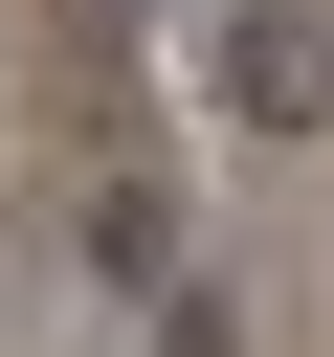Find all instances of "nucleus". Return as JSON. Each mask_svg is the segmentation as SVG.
I'll return each instance as SVG.
<instances>
[{"label": "nucleus", "mask_w": 334, "mask_h": 357, "mask_svg": "<svg viewBox=\"0 0 334 357\" xmlns=\"http://www.w3.org/2000/svg\"><path fill=\"white\" fill-rule=\"evenodd\" d=\"M200 67H223V112H245V134H334V22H312V0H223V45H200Z\"/></svg>", "instance_id": "1"}]
</instances>
